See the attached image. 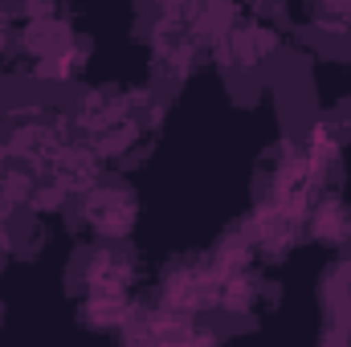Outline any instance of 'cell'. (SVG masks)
<instances>
[{
	"label": "cell",
	"instance_id": "3957f363",
	"mask_svg": "<svg viewBox=\"0 0 351 347\" xmlns=\"http://www.w3.org/2000/svg\"><path fill=\"white\" fill-rule=\"evenodd\" d=\"M78 278V323L90 331L119 335L143 298V258L131 241H90L74 258Z\"/></svg>",
	"mask_w": 351,
	"mask_h": 347
},
{
	"label": "cell",
	"instance_id": "7c38bea8",
	"mask_svg": "<svg viewBox=\"0 0 351 347\" xmlns=\"http://www.w3.org/2000/svg\"><path fill=\"white\" fill-rule=\"evenodd\" d=\"M217 319H250L258 315L269 298L262 265L250 270H233V274H217Z\"/></svg>",
	"mask_w": 351,
	"mask_h": 347
},
{
	"label": "cell",
	"instance_id": "277c9868",
	"mask_svg": "<svg viewBox=\"0 0 351 347\" xmlns=\"http://www.w3.org/2000/svg\"><path fill=\"white\" fill-rule=\"evenodd\" d=\"M327 176L331 172L302 147V135H286L265 152L262 168H258L254 200H274V204L306 217L311 200L327 188Z\"/></svg>",
	"mask_w": 351,
	"mask_h": 347
},
{
	"label": "cell",
	"instance_id": "ffe728a7",
	"mask_svg": "<svg viewBox=\"0 0 351 347\" xmlns=\"http://www.w3.org/2000/svg\"><path fill=\"white\" fill-rule=\"evenodd\" d=\"M0 327H4V302H0Z\"/></svg>",
	"mask_w": 351,
	"mask_h": 347
},
{
	"label": "cell",
	"instance_id": "8992f818",
	"mask_svg": "<svg viewBox=\"0 0 351 347\" xmlns=\"http://www.w3.org/2000/svg\"><path fill=\"white\" fill-rule=\"evenodd\" d=\"M78 135H74L70 110H62L53 102H21V106L4 110V119H0V147L8 156L33 160V164H49Z\"/></svg>",
	"mask_w": 351,
	"mask_h": 347
},
{
	"label": "cell",
	"instance_id": "d6986e66",
	"mask_svg": "<svg viewBox=\"0 0 351 347\" xmlns=\"http://www.w3.org/2000/svg\"><path fill=\"white\" fill-rule=\"evenodd\" d=\"M0 4H8L12 12H21V4H25V0H0Z\"/></svg>",
	"mask_w": 351,
	"mask_h": 347
},
{
	"label": "cell",
	"instance_id": "9a60e30c",
	"mask_svg": "<svg viewBox=\"0 0 351 347\" xmlns=\"http://www.w3.org/2000/svg\"><path fill=\"white\" fill-rule=\"evenodd\" d=\"M12 49H16V12L0 4V70H12Z\"/></svg>",
	"mask_w": 351,
	"mask_h": 347
},
{
	"label": "cell",
	"instance_id": "52a82bcc",
	"mask_svg": "<svg viewBox=\"0 0 351 347\" xmlns=\"http://www.w3.org/2000/svg\"><path fill=\"white\" fill-rule=\"evenodd\" d=\"M78 221L94 241H131L143 221V196L123 172H102L78 196Z\"/></svg>",
	"mask_w": 351,
	"mask_h": 347
},
{
	"label": "cell",
	"instance_id": "4fadbf2b",
	"mask_svg": "<svg viewBox=\"0 0 351 347\" xmlns=\"http://www.w3.org/2000/svg\"><path fill=\"white\" fill-rule=\"evenodd\" d=\"M302 16L319 37L339 41L351 53V0H302Z\"/></svg>",
	"mask_w": 351,
	"mask_h": 347
},
{
	"label": "cell",
	"instance_id": "5b68a950",
	"mask_svg": "<svg viewBox=\"0 0 351 347\" xmlns=\"http://www.w3.org/2000/svg\"><path fill=\"white\" fill-rule=\"evenodd\" d=\"M188 8H192V4H188ZM188 8L147 16V66H152L156 86L180 90L184 82H192V78L213 62V58H208V45H204V37L196 33Z\"/></svg>",
	"mask_w": 351,
	"mask_h": 347
},
{
	"label": "cell",
	"instance_id": "ba28073f",
	"mask_svg": "<svg viewBox=\"0 0 351 347\" xmlns=\"http://www.w3.org/2000/svg\"><path fill=\"white\" fill-rule=\"evenodd\" d=\"M217 265L204 254H180L172 258L160 278H156V290L152 298H160L164 307L184 311V315H196V319H217Z\"/></svg>",
	"mask_w": 351,
	"mask_h": 347
},
{
	"label": "cell",
	"instance_id": "ac0fdd59",
	"mask_svg": "<svg viewBox=\"0 0 351 347\" xmlns=\"http://www.w3.org/2000/svg\"><path fill=\"white\" fill-rule=\"evenodd\" d=\"M339 123H343V131H351V98H348V106H343V115H339Z\"/></svg>",
	"mask_w": 351,
	"mask_h": 347
},
{
	"label": "cell",
	"instance_id": "8fae6325",
	"mask_svg": "<svg viewBox=\"0 0 351 347\" xmlns=\"http://www.w3.org/2000/svg\"><path fill=\"white\" fill-rule=\"evenodd\" d=\"M302 237L327 250H348L351 246V200L335 188H323L302 221Z\"/></svg>",
	"mask_w": 351,
	"mask_h": 347
},
{
	"label": "cell",
	"instance_id": "5bb4252c",
	"mask_svg": "<svg viewBox=\"0 0 351 347\" xmlns=\"http://www.w3.org/2000/svg\"><path fill=\"white\" fill-rule=\"evenodd\" d=\"M302 147L331 172V168L343 160V123H339V119H315V123L302 131Z\"/></svg>",
	"mask_w": 351,
	"mask_h": 347
},
{
	"label": "cell",
	"instance_id": "6da1fadb",
	"mask_svg": "<svg viewBox=\"0 0 351 347\" xmlns=\"http://www.w3.org/2000/svg\"><path fill=\"white\" fill-rule=\"evenodd\" d=\"M70 123L106 172H123L139 164L156 143L164 127V98L156 86L94 82L70 102Z\"/></svg>",
	"mask_w": 351,
	"mask_h": 347
},
{
	"label": "cell",
	"instance_id": "2e32d148",
	"mask_svg": "<svg viewBox=\"0 0 351 347\" xmlns=\"http://www.w3.org/2000/svg\"><path fill=\"white\" fill-rule=\"evenodd\" d=\"M12 213H0V258L4 254H12Z\"/></svg>",
	"mask_w": 351,
	"mask_h": 347
},
{
	"label": "cell",
	"instance_id": "e0dca14e",
	"mask_svg": "<svg viewBox=\"0 0 351 347\" xmlns=\"http://www.w3.org/2000/svg\"><path fill=\"white\" fill-rule=\"evenodd\" d=\"M143 4H147V16H156V12H180L192 0H143Z\"/></svg>",
	"mask_w": 351,
	"mask_h": 347
},
{
	"label": "cell",
	"instance_id": "7a4b0ae2",
	"mask_svg": "<svg viewBox=\"0 0 351 347\" xmlns=\"http://www.w3.org/2000/svg\"><path fill=\"white\" fill-rule=\"evenodd\" d=\"M90 45L74 25V0H25L16 12L12 74L37 86H78Z\"/></svg>",
	"mask_w": 351,
	"mask_h": 347
},
{
	"label": "cell",
	"instance_id": "30bf717a",
	"mask_svg": "<svg viewBox=\"0 0 351 347\" xmlns=\"http://www.w3.org/2000/svg\"><path fill=\"white\" fill-rule=\"evenodd\" d=\"M278 49H282V29L269 21L265 8H250V12H241L233 21V29L213 49V66L250 78V74H262L278 58Z\"/></svg>",
	"mask_w": 351,
	"mask_h": 347
},
{
	"label": "cell",
	"instance_id": "9c48e42d",
	"mask_svg": "<svg viewBox=\"0 0 351 347\" xmlns=\"http://www.w3.org/2000/svg\"><path fill=\"white\" fill-rule=\"evenodd\" d=\"M221 331L208 323V319H196V315H184L164 307L160 298L143 294L131 311V319L123 323L119 339L127 344H147V347H184V344H213Z\"/></svg>",
	"mask_w": 351,
	"mask_h": 347
}]
</instances>
